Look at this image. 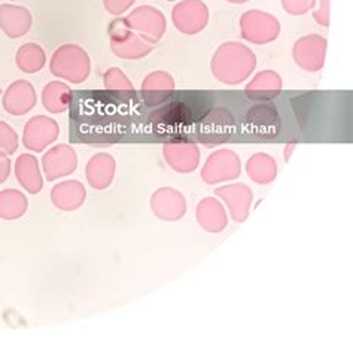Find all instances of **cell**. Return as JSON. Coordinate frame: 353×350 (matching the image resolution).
Here are the masks:
<instances>
[{"instance_id": "6da1fadb", "label": "cell", "mask_w": 353, "mask_h": 350, "mask_svg": "<svg viewBox=\"0 0 353 350\" xmlns=\"http://www.w3.org/2000/svg\"><path fill=\"white\" fill-rule=\"evenodd\" d=\"M256 66L254 51L239 42H225L213 54L212 73L225 85H237L246 81Z\"/></svg>"}, {"instance_id": "7a4b0ae2", "label": "cell", "mask_w": 353, "mask_h": 350, "mask_svg": "<svg viewBox=\"0 0 353 350\" xmlns=\"http://www.w3.org/2000/svg\"><path fill=\"white\" fill-rule=\"evenodd\" d=\"M50 69L54 76L72 82V84H81L90 76L91 61L87 51L79 45L68 43L55 50Z\"/></svg>"}, {"instance_id": "3957f363", "label": "cell", "mask_w": 353, "mask_h": 350, "mask_svg": "<svg viewBox=\"0 0 353 350\" xmlns=\"http://www.w3.org/2000/svg\"><path fill=\"white\" fill-rule=\"evenodd\" d=\"M110 48L119 59L139 60L146 57L154 50V45L142 39L134 30H132L124 18H117L109 25Z\"/></svg>"}, {"instance_id": "277c9868", "label": "cell", "mask_w": 353, "mask_h": 350, "mask_svg": "<svg viewBox=\"0 0 353 350\" xmlns=\"http://www.w3.org/2000/svg\"><path fill=\"white\" fill-rule=\"evenodd\" d=\"M240 32L245 41L264 45L277 39L281 33V23L272 14L252 9L240 17Z\"/></svg>"}, {"instance_id": "5b68a950", "label": "cell", "mask_w": 353, "mask_h": 350, "mask_svg": "<svg viewBox=\"0 0 353 350\" xmlns=\"http://www.w3.org/2000/svg\"><path fill=\"white\" fill-rule=\"evenodd\" d=\"M124 20L130 29L134 30L142 39L151 45L160 42L165 33L167 23L164 14L160 9L150 5L136 8L134 11L124 17Z\"/></svg>"}, {"instance_id": "8992f818", "label": "cell", "mask_w": 353, "mask_h": 350, "mask_svg": "<svg viewBox=\"0 0 353 350\" xmlns=\"http://www.w3.org/2000/svg\"><path fill=\"white\" fill-rule=\"evenodd\" d=\"M234 130V116L228 109L213 107L200 119L199 134L203 143L221 145L230 139Z\"/></svg>"}, {"instance_id": "52a82bcc", "label": "cell", "mask_w": 353, "mask_h": 350, "mask_svg": "<svg viewBox=\"0 0 353 350\" xmlns=\"http://www.w3.org/2000/svg\"><path fill=\"white\" fill-rule=\"evenodd\" d=\"M172 21L183 34H197L206 29L209 9L203 0H182L173 8Z\"/></svg>"}, {"instance_id": "ba28073f", "label": "cell", "mask_w": 353, "mask_h": 350, "mask_svg": "<svg viewBox=\"0 0 353 350\" xmlns=\"http://www.w3.org/2000/svg\"><path fill=\"white\" fill-rule=\"evenodd\" d=\"M241 170L240 158L231 150H219L209 155L201 170V178L206 183H218L236 179Z\"/></svg>"}, {"instance_id": "9c48e42d", "label": "cell", "mask_w": 353, "mask_h": 350, "mask_svg": "<svg viewBox=\"0 0 353 350\" xmlns=\"http://www.w3.org/2000/svg\"><path fill=\"white\" fill-rule=\"evenodd\" d=\"M60 127L57 121L45 115L30 118L24 125L23 143L27 150L33 152H42L51 143L59 139Z\"/></svg>"}, {"instance_id": "30bf717a", "label": "cell", "mask_w": 353, "mask_h": 350, "mask_svg": "<svg viewBox=\"0 0 353 350\" xmlns=\"http://www.w3.org/2000/svg\"><path fill=\"white\" fill-rule=\"evenodd\" d=\"M327 39L319 34H307L294 43L292 57L299 68L305 72H318L325 64Z\"/></svg>"}, {"instance_id": "8fae6325", "label": "cell", "mask_w": 353, "mask_h": 350, "mask_svg": "<svg viewBox=\"0 0 353 350\" xmlns=\"http://www.w3.org/2000/svg\"><path fill=\"white\" fill-rule=\"evenodd\" d=\"M163 155L165 163L174 172L190 173L200 164V150L196 143L187 139H178L163 146Z\"/></svg>"}, {"instance_id": "7c38bea8", "label": "cell", "mask_w": 353, "mask_h": 350, "mask_svg": "<svg viewBox=\"0 0 353 350\" xmlns=\"http://www.w3.org/2000/svg\"><path fill=\"white\" fill-rule=\"evenodd\" d=\"M42 167L48 181L66 178L78 167L77 152L69 145H55L42 156Z\"/></svg>"}, {"instance_id": "4fadbf2b", "label": "cell", "mask_w": 353, "mask_h": 350, "mask_svg": "<svg viewBox=\"0 0 353 350\" xmlns=\"http://www.w3.org/2000/svg\"><path fill=\"white\" fill-rule=\"evenodd\" d=\"M192 118L190 105L185 101H172L151 115V123L158 134H167L178 132L187 125Z\"/></svg>"}, {"instance_id": "5bb4252c", "label": "cell", "mask_w": 353, "mask_h": 350, "mask_svg": "<svg viewBox=\"0 0 353 350\" xmlns=\"http://www.w3.org/2000/svg\"><path fill=\"white\" fill-rule=\"evenodd\" d=\"M36 101H38V96H36L34 87L29 81L20 79L6 88L2 105L8 114L21 116L30 112L36 106Z\"/></svg>"}, {"instance_id": "9a60e30c", "label": "cell", "mask_w": 353, "mask_h": 350, "mask_svg": "<svg viewBox=\"0 0 353 350\" xmlns=\"http://www.w3.org/2000/svg\"><path fill=\"white\" fill-rule=\"evenodd\" d=\"M246 124L249 133L263 137V139H272L281 132V116L272 105H258L249 110L246 115Z\"/></svg>"}, {"instance_id": "2e32d148", "label": "cell", "mask_w": 353, "mask_h": 350, "mask_svg": "<svg viewBox=\"0 0 353 350\" xmlns=\"http://www.w3.org/2000/svg\"><path fill=\"white\" fill-rule=\"evenodd\" d=\"M33 17L30 11L20 5L3 3L0 5V30L8 38L18 39L30 30Z\"/></svg>"}, {"instance_id": "e0dca14e", "label": "cell", "mask_w": 353, "mask_h": 350, "mask_svg": "<svg viewBox=\"0 0 353 350\" xmlns=\"http://www.w3.org/2000/svg\"><path fill=\"white\" fill-rule=\"evenodd\" d=\"M151 207L157 218L163 220H178L185 215L187 203L179 191L160 188L151 198Z\"/></svg>"}, {"instance_id": "ac0fdd59", "label": "cell", "mask_w": 353, "mask_h": 350, "mask_svg": "<svg viewBox=\"0 0 353 350\" xmlns=\"http://www.w3.org/2000/svg\"><path fill=\"white\" fill-rule=\"evenodd\" d=\"M174 79L164 70H155L146 75L142 82V94L148 106H157L170 99L174 93Z\"/></svg>"}, {"instance_id": "d6986e66", "label": "cell", "mask_w": 353, "mask_h": 350, "mask_svg": "<svg viewBox=\"0 0 353 350\" xmlns=\"http://www.w3.org/2000/svg\"><path fill=\"white\" fill-rule=\"evenodd\" d=\"M117 163L112 155L97 154L88 161L85 176L90 185L94 189H106L114 181Z\"/></svg>"}, {"instance_id": "ffe728a7", "label": "cell", "mask_w": 353, "mask_h": 350, "mask_svg": "<svg viewBox=\"0 0 353 350\" xmlns=\"http://www.w3.org/2000/svg\"><path fill=\"white\" fill-rule=\"evenodd\" d=\"M85 187L78 181H64L55 185L51 191L52 205L64 212L77 210L85 201Z\"/></svg>"}, {"instance_id": "44dd1931", "label": "cell", "mask_w": 353, "mask_h": 350, "mask_svg": "<svg viewBox=\"0 0 353 350\" xmlns=\"http://www.w3.org/2000/svg\"><path fill=\"white\" fill-rule=\"evenodd\" d=\"M283 87L282 78L274 70L259 72L254 76V79L246 85V94L252 100L268 101L276 99L281 94Z\"/></svg>"}, {"instance_id": "7402d4cb", "label": "cell", "mask_w": 353, "mask_h": 350, "mask_svg": "<svg viewBox=\"0 0 353 350\" xmlns=\"http://www.w3.org/2000/svg\"><path fill=\"white\" fill-rule=\"evenodd\" d=\"M15 178L30 194H38L43 187L38 158L32 154H23L15 161Z\"/></svg>"}, {"instance_id": "603a6c76", "label": "cell", "mask_w": 353, "mask_h": 350, "mask_svg": "<svg viewBox=\"0 0 353 350\" xmlns=\"http://www.w3.org/2000/svg\"><path fill=\"white\" fill-rule=\"evenodd\" d=\"M216 194L221 198H224L234 220L241 223V220H245L248 218L250 201H252V192H250V189L246 185L239 183V185L222 187L216 189Z\"/></svg>"}, {"instance_id": "cb8c5ba5", "label": "cell", "mask_w": 353, "mask_h": 350, "mask_svg": "<svg viewBox=\"0 0 353 350\" xmlns=\"http://www.w3.org/2000/svg\"><path fill=\"white\" fill-rule=\"evenodd\" d=\"M197 220L206 231L219 233L227 227L228 218L221 203L216 198L208 197L197 206Z\"/></svg>"}, {"instance_id": "d4e9b609", "label": "cell", "mask_w": 353, "mask_h": 350, "mask_svg": "<svg viewBox=\"0 0 353 350\" xmlns=\"http://www.w3.org/2000/svg\"><path fill=\"white\" fill-rule=\"evenodd\" d=\"M42 103L51 114L66 112L72 103V90L60 81H52L42 91Z\"/></svg>"}, {"instance_id": "484cf974", "label": "cell", "mask_w": 353, "mask_h": 350, "mask_svg": "<svg viewBox=\"0 0 353 350\" xmlns=\"http://www.w3.org/2000/svg\"><path fill=\"white\" fill-rule=\"evenodd\" d=\"M246 172L254 182L265 185V183L274 181L277 174V164L270 155L255 154L252 158L248 160Z\"/></svg>"}, {"instance_id": "4316f807", "label": "cell", "mask_w": 353, "mask_h": 350, "mask_svg": "<svg viewBox=\"0 0 353 350\" xmlns=\"http://www.w3.org/2000/svg\"><path fill=\"white\" fill-rule=\"evenodd\" d=\"M17 66L24 73H38L43 69L46 63V55L38 43H24L17 51L15 55Z\"/></svg>"}, {"instance_id": "83f0119b", "label": "cell", "mask_w": 353, "mask_h": 350, "mask_svg": "<svg viewBox=\"0 0 353 350\" xmlns=\"http://www.w3.org/2000/svg\"><path fill=\"white\" fill-rule=\"evenodd\" d=\"M29 203L21 191L5 189L0 192V218L6 220H14L21 218Z\"/></svg>"}, {"instance_id": "f1b7e54d", "label": "cell", "mask_w": 353, "mask_h": 350, "mask_svg": "<svg viewBox=\"0 0 353 350\" xmlns=\"http://www.w3.org/2000/svg\"><path fill=\"white\" fill-rule=\"evenodd\" d=\"M103 85L109 91H133L132 81L118 68H110L103 75Z\"/></svg>"}, {"instance_id": "f546056e", "label": "cell", "mask_w": 353, "mask_h": 350, "mask_svg": "<svg viewBox=\"0 0 353 350\" xmlns=\"http://www.w3.org/2000/svg\"><path fill=\"white\" fill-rule=\"evenodd\" d=\"M18 150V134L5 121H0V151L12 155Z\"/></svg>"}, {"instance_id": "4dcf8cb0", "label": "cell", "mask_w": 353, "mask_h": 350, "mask_svg": "<svg viewBox=\"0 0 353 350\" xmlns=\"http://www.w3.org/2000/svg\"><path fill=\"white\" fill-rule=\"evenodd\" d=\"M316 0H282V6L290 15H304L314 6Z\"/></svg>"}, {"instance_id": "1f68e13d", "label": "cell", "mask_w": 353, "mask_h": 350, "mask_svg": "<svg viewBox=\"0 0 353 350\" xmlns=\"http://www.w3.org/2000/svg\"><path fill=\"white\" fill-rule=\"evenodd\" d=\"M101 2H103V6L109 14L119 17L127 12L136 0H101Z\"/></svg>"}, {"instance_id": "d6a6232c", "label": "cell", "mask_w": 353, "mask_h": 350, "mask_svg": "<svg viewBox=\"0 0 353 350\" xmlns=\"http://www.w3.org/2000/svg\"><path fill=\"white\" fill-rule=\"evenodd\" d=\"M330 11H331V0H319V8L313 12L314 21L319 25H330Z\"/></svg>"}, {"instance_id": "836d02e7", "label": "cell", "mask_w": 353, "mask_h": 350, "mask_svg": "<svg viewBox=\"0 0 353 350\" xmlns=\"http://www.w3.org/2000/svg\"><path fill=\"white\" fill-rule=\"evenodd\" d=\"M9 174H11V160H9L8 154L0 151V183L6 182Z\"/></svg>"}, {"instance_id": "e575fe53", "label": "cell", "mask_w": 353, "mask_h": 350, "mask_svg": "<svg viewBox=\"0 0 353 350\" xmlns=\"http://www.w3.org/2000/svg\"><path fill=\"white\" fill-rule=\"evenodd\" d=\"M227 2H230V3H236V5H240V3H246L248 0H227Z\"/></svg>"}, {"instance_id": "d590c367", "label": "cell", "mask_w": 353, "mask_h": 350, "mask_svg": "<svg viewBox=\"0 0 353 350\" xmlns=\"http://www.w3.org/2000/svg\"><path fill=\"white\" fill-rule=\"evenodd\" d=\"M169 2H174V0H169Z\"/></svg>"}]
</instances>
